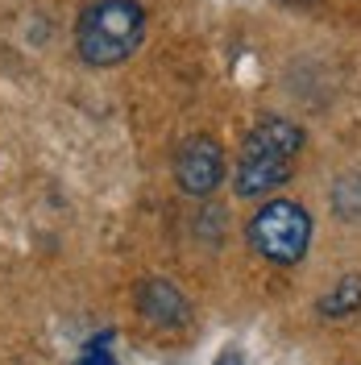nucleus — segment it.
Returning a JSON list of instances; mask_svg holds the SVG:
<instances>
[{"mask_svg":"<svg viewBox=\"0 0 361 365\" xmlns=\"http://www.w3.org/2000/svg\"><path fill=\"white\" fill-rule=\"evenodd\" d=\"M171 175H175V182H179V191L183 195H191V200H208V195H216V191L225 187V179H228L225 145H220L212 133L187 137L179 150H175Z\"/></svg>","mask_w":361,"mask_h":365,"instance_id":"nucleus-4","label":"nucleus"},{"mask_svg":"<svg viewBox=\"0 0 361 365\" xmlns=\"http://www.w3.org/2000/svg\"><path fill=\"white\" fill-rule=\"evenodd\" d=\"M307 145L303 125H295L287 116L266 113L249 125V133L237 145L233 162V195L237 200H270L274 191H283L291 182L299 154Z\"/></svg>","mask_w":361,"mask_h":365,"instance_id":"nucleus-1","label":"nucleus"},{"mask_svg":"<svg viewBox=\"0 0 361 365\" xmlns=\"http://www.w3.org/2000/svg\"><path fill=\"white\" fill-rule=\"evenodd\" d=\"M146 25L141 0H91L75 17V50L88 67H121L141 50Z\"/></svg>","mask_w":361,"mask_h":365,"instance_id":"nucleus-2","label":"nucleus"},{"mask_svg":"<svg viewBox=\"0 0 361 365\" xmlns=\"http://www.w3.org/2000/svg\"><path fill=\"white\" fill-rule=\"evenodd\" d=\"M291 4H307V0H291Z\"/></svg>","mask_w":361,"mask_h":365,"instance_id":"nucleus-10","label":"nucleus"},{"mask_svg":"<svg viewBox=\"0 0 361 365\" xmlns=\"http://www.w3.org/2000/svg\"><path fill=\"white\" fill-rule=\"evenodd\" d=\"M108 344H113V332H100V336H91V341L79 349L75 365H121V361H116V353L108 349Z\"/></svg>","mask_w":361,"mask_h":365,"instance_id":"nucleus-8","label":"nucleus"},{"mask_svg":"<svg viewBox=\"0 0 361 365\" xmlns=\"http://www.w3.org/2000/svg\"><path fill=\"white\" fill-rule=\"evenodd\" d=\"M133 307L150 328H162V332H179L195 316L191 299L183 295V287L171 282V278H141L133 291Z\"/></svg>","mask_w":361,"mask_h":365,"instance_id":"nucleus-5","label":"nucleus"},{"mask_svg":"<svg viewBox=\"0 0 361 365\" xmlns=\"http://www.w3.org/2000/svg\"><path fill=\"white\" fill-rule=\"evenodd\" d=\"M312 237H316V220L312 212L299 204V200H287V195H270L253 207V216L245 220V241L249 250L258 253L262 262L270 266H299L307 250H312Z\"/></svg>","mask_w":361,"mask_h":365,"instance_id":"nucleus-3","label":"nucleus"},{"mask_svg":"<svg viewBox=\"0 0 361 365\" xmlns=\"http://www.w3.org/2000/svg\"><path fill=\"white\" fill-rule=\"evenodd\" d=\"M332 207L340 220H361V175H340L332 182Z\"/></svg>","mask_w":361,"mask_h":365,"instance_id":"nucleus-7","label":"nucleus"},{"mask_svg":"<svg viewBox=\"0 0 361 365\" xmlns=\"http://www.w3.org/2000/svg\"><path fill=\"white\" fill-rule=\"evenodd\" d=\"M316 312L324 319H353V316H361V274H345V278H337V282L320 295Z\"/></svg>","mask_w":361,"mask_h":365,"instance_id":"nucleus-6","label":"nucleus"},{"mask_svg":"<svg viewBox=\"0 0 361 365\" xmlns=\"http://www.w3.org/2000/svg\"><path fill=\"white\" fill-rule=\"evenodd\" d=\"M212 365H245V357H241V349L237 344H225L220 353H216V361Z\"/></svg>","mask_w":361,"mask_h":365,"instance_id":"nucleus-9","label":"nucleus"}]
</instances>
